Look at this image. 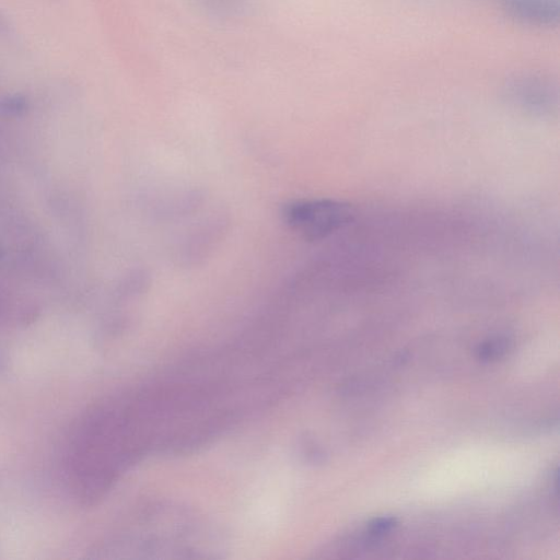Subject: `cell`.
Wrapping results in <instances>:
<instances>
[{"instance_id": "277c9868", "label": "cell", "mask_w": 560, "mask_h": 560, "mask_svg": "<svg viewBox=\"0 0 560 560\" xmlns=\"http://www.w3.org/2000/svg\"><path fill=\"white\" fill-rule=\"evenodd\" d=\"M194 2L200 11L212 19L233 21L246 13L250 0H194Z\"/></svg>"}, {"instance_id": "7a4b0ae2", "label": "cell", "mask_w": 560, "mask_h": 560, "mask_svg": "<svg viewBox=\"0 0 560 560\" xmlns=\"http://www.w3.org/2000/svg\"><path fill=\"white\" fill-rule=\"evenodd\" d=\"M506 93L517 106L533 114L550 115L557 107L556 89L541 77H517L508 84Z\"/></svg>"}, {"instance_id": "5b68a950", "label": "cell", "mask_w": 560, "mask_h": 560, "mask_svg": "<svg viewBox=\"0 0 560 560\" xmlns=\"http://www.w3.org/2000/svg\"><path fill=\"white\" fill-rule=\"evenodd\" d=\"M508 347L509 340L498 337L482 342L477 350V354L481 360H492L505 353Z\"/></svg>"}, {"instance_id": "3957f363", "label": "cell", "mask_w": 560, "mask_h": 560, "mask_svg": "<svg viewBox=\"0 0 560 560\" xmlns=\"http://www.w3.org/2000/svg\"><path fill=\"white\" fill-rule=\"evenodd\" d=\"M504 12L512 21L529 26L551 27L560 21L559 0H508Z\"/></svg>"}, {"instance_id": "6da1fadb", "label": "cell", "mask_w": 560, "mask_h": 560, "mask_svg": "<svg viewBox=\"0 0 560 560\" xmlns=\"http://www.w3.org/2000/svg\"><path fill=\"white\" fill-rule=\"evenodd\" d=\"M349 203L316 199L285 205L282 211L284 222L310 241L324 238L348 225L353 220Z\"/></svg>"}, {"instance_id": "8992f818", "label": "cell", "mask_w": 560, "mask_h": 560, "mask_svg": "<svg viewBox=\"0 0 560 560\" xmlns=\"http://www.w3.org/2000/svg\"><path fill=\"white\" fill-rule=\"evenodd\" d=\"M395 525L396 518L393 516L377 517L369 524V533L373 537H380L390 532Z\"/></svg>"}]
</instances>
